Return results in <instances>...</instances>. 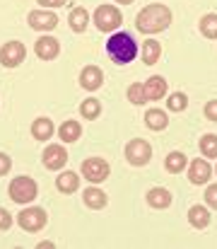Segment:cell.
Wrapping results in <instances>:
<instances>
[{"instance_id": "obj_1", "label": "cell", "mask_w": 217, "mask_h": 249, "mask_svg": "<svg viewBox=\"0 0 217 249\" xmlns=\"http://www.w3.org/2000/svg\"><path fill=\"white\" fill-rule=\"evenodd\" d=\"M171 24V10L167 5H159V2H152L140 10L138 19H135V27L143 32V34H157L162 29H167Z\"/></svg>"}, {"instance_id": "obj_2", "label": "cell", "mask_w": 217, "mask_h": 249, "mask_svg": "<svg viewBox=\"0 0 217 249\" xmlns=\"http://www.w3.org/2000/svg\"><path fill=\"white\" fill-rule=\"evenodd\" d=\"M106 53L111 56L114 63L126 66V63L135 61V56H138V44H135V39H133L128 32H116V34L109 36V41H106Z\"/></svg>"}, {"instance_id": "obj_3", "label": "cell", "mask_w": 217, "mask_h": 249, "mask_svg": "<svg viewBox=\"0 0 217 249\" xmlns=\"http://www.w3.org/2000/svg\"><path fill=\"white\" fill-rule=\"evenodd\" d=\"M94 24L99 32H116L123 24V15L114 5H99L94 10Z\"/></svg>"}, {"instance_id": "obj_4", "label": "cell", "mask_w": 217, "mask_h": 249, "mask_svg": "<svg viewBox=\"0 0 217 249\" xmlns=\"http://www.w3.org/2000/svg\"><path fill=\"white\" fill-rule=\"evenodd\" d=\"M10 198L17 203H32L36 198V181L29 177H15L10 181Z\"/></svg>"}, {"instance_id": "obj_5", "label": "cell", "mask_w": 217, "mask_h": 249, "mask_svg": "<svg viewBox=\"0 0 217 249\" xmlns=\"http://www.w3.org/2000/svg\"><path fill=\"white\" fill-rule=\"evenodd\" d=\"M17 223H19V228L27 230V232H39V230L46 225V211H44V208H36V206L24 208V211L17 215Z\"/></svg>"}, {"instance_id": "obj_6", "label": "cell", "mask_w": 217, "mask_h": 249, "mask_svg": "<svg viewBox=\"0 0 217 249\" xmlns=\"http://www.w3.org/2000/svg\"><path fill=\"white\" fill-rule=\"evenodd\" d=\"M150 155H152V148H150V143L143 141V138H135V141H131L128 145H126V158H128V162L135 167H143L150 162Z\"/></svg>"}, {"instance_id": "obj_7", "label": "cell", "mask_w": 217, "mask_h": 249, "mask_svg": "<svg viewBox=\"0 0 217 249\" xmlns=\"http://www.w3.org/2000/svg\"><path fill=\"white\" fill-rule=\"evenodd\" d=\"M82 177L92 184H99L109 177V162L101 160V158H89L82 162Z\"/></svg>"}, {"instance_id": "obj_8", "label": "cell", "mask_w": 217, "mask_h": 249, "mask_svg": "<svg viewBox=\"0 0 217 249\" xmlns=\"http://www.w3.org/2000/svg\"><path fill=\"white\" fill-rule=\"evenodd\" d=\"M24 56H27V49H24V44H19V41H7V44L0 49V63H2L5 68L19 66V63L24 61Z\"/></svg>"}, {"instance_id": "obj_9", "label": "cell", "mask_w": 217, "mask_h": 249, "mask_svg": "<svg viewBox=\"0 0 217 249\" xmlns=\"http://www.w3.org/2000/svg\"><path fill=\"white\" fill-rule=\"evenodd\" d=\"M27 19H29V27L39 29V32H51L58 24V17L53 12H46V10H34V12H29Z\"/></svg>"}, {"instance_id": "obj_10", "label": "cell", "mask_w": 217, "mask_h": 249, "mask_svg": "<svg viewBox=\"0 0 217 249\" xmlns=\"http://www.w3.org/2000/svg\"><path fill=\"white\" fill-rule=\"evenodd\" d=\"M34 51H36V56H39L41 61H53V58L58 56V51H61V44H58V39H53V36H41V39H36Z\"/></svg>"}, {"instance_id": "obj_11", "label": "cell", "mask_w": 217, "mask_h": 249, "mask_svg": "<svg viewBox=\"0 0 217 249\" xmlns=\"http://www.w3.org/2000/svg\"><path fill=\"white\" fill-rule=\"evenodd\" d=\"M66 162H68V153L63 145H49L44 150V165L49 169H61L66 167Z\"/></svg>"}, {"instance_id": "obj_12", "label": "cell", "mask_w": 217, "mask_h": 249, "mask_svg": "<svg viewBox=\"0 0 217 249\" xmlns=\"http://www.w3.org/2000/svg\"><path fill=\"white\" fill-rule=\"evenodd\" d=\"M104 83V73L97 68V66H87V68H82V73H80V85L84 87V89H99Z\"/></svg>"}, {"instance_id": "obj_13", "label": "cell", "mask_w": 217, "mask_h": 249, "mask_svg": "<svg viewBox=\"0 0 217 249\" xmlns=\"http://www.w3.org/2000/svg\"><path fill=\"white\" fill-rule=\"evenodd\" d=\"M213 174V167L208 165V160H193L188 167V179L193 184H205Z\"/></svg>"}, {"instance_id": "obj_14", "label": "cell", "mask_w": 217, "mask_h": 249, "mask_svg": "<svg viewBox=\"0 0 217 249\" xmlns=\"http://www.w3.org/2000/svg\"><path fill=\"white\" fill-rule=\"evenodd\" d=\"M143 87H145V97H147V102L162 99V97L167 94V80H164V78H159V75H152Z\"/></svg>"}, {"instance_id": "obj_15", "label": "cell", "mask_w": 217, "mask_h": 249, "mask_svg": "<svg viewBox=\"0 0 217 249\" xmlns=\"http://www.w3.org/2000/svg\"><path fill=\"white\" fill-rule=\"evenodd\" d=\"M56 186H58V191H63V194H72V191H77V186H80V177H77L75 172H61V174L56 177Z\"/></svg>"}, {"instance_id": "obj_16", "label": "cell", "mask_w": 217, "mask_h": 249, "mask_svg": "<svg viewBox=\"0 0 217 249\" xmlns=\"http://www.w3.org/2000/svg\"><path fill=\"white\" fill-rule=\"evenodd\" d=\"M188 223H191L193 228H198V230L208 228V225H210V213H208V208H205V206H193V208L188 211Z\"/></svg>"}, {"instance_id": "obj_17", "label": "cell", "mask_w": 217, "mask_h": 249, "mask_svg": "<svg viewBox=\"0 0 217 249\" xmlns=\"http://www.w3.org/2000/svg\"><path fill=\"white\" fill-rule=\"evenodd\" d=\"M147 203L152 206V208H167L169 203H171V194L167 191V189H150L147 191Z\"/></svg>"}, {"instance_id": "obj_18", "label": "cell", "mask_w": 217, "mask_h": 249, "mask_svg": "<svg viewBox=\"0 0 217 249\" xmlns=\"http://www.w3.org/2000/svg\"><path fill=\"white\" fill-rule=\"evenodd\" d=\"M145 124H147V128H152V131H162V128H167L169 119H167V114H164L162 109H150V111L145 114Z\"/></svg>"}, {"instance_id": "obj_19", "label": "cell", "mask_w": 217, "mask_h": 249, "mask_svg": "<svg viewBox=\"0 0 217 249\" xmlns=\"http://www.w3.org/2000/svg\"><path fill=\"white\" fill-rule=\"evenodd\" d=\"M32 133L36 141H49L53 136V121L51 119H36L32 124Z\"/></svg>"}, {"instance_id": "obj_20", "label": "cell", "mask_w": 217, "mask_h": 249, "mask_svg": "<svg viewBox=\"0 0 217 249\" xmlns=\"http://www.w3.org/2000/svg\"><path fill=\"white\" fill-rule=\"evenodd\" d=\"M159 53H162V46H159V41H154V39H147L143 44V61L145 66H154L157 61H159Z\"/></svg>"}, {"instance_id": "obj_21", "label": "cell", "mask_w": 217, "mask_h": 249, "mask_svg": "<svg viewBox=\"0 0 217 249\" xmlns=\"http://www.w3.org/2000/svg\"><path fill=\"white\" fill-rule=\"evenodd\" d=\"M58 133H61V141H63V143H75V141L80 138V133H82V126H80L77 121H66V124L58 128Z\"/></svg>"}, {"instance_id": "obj_22", "label": "cell", "mask_w": 217, "mask_h": 249, "mask_svg": "<svg viewBox=\"0 0 217 249\" xmlns=\"http://www.w3.org/2000/svg\"><path fill=\"white\" fill-rule=\"evenodd\" d=\"M87 22H89V15H87L84 7H75L70 12V29L84 32V29H87Z\"/></svg>"}, {"instance_id": "obj_23", "label": "cell", "mask_w": 217, "mask_h": 249, "mask_svg": "<svg viewBox=\"0 0 217 249\" xmlns=\"http://www.w3.org/2000/svg\"><path fill=\"white\" fill-rule=\"evenodd\" d=\"M84 203L89 208H104L106 206V194L101 189H87L84 191Z\"/></svg>"}, {"instance_id": "obj_24", "label": "cell", "mask_w": 217, "mask_h": 249, "mask_svg": "<svg viewBox=\"0 0 217 249\" xmlns=\"http://www.w3.org/2000/svg\"><path fill=\"white\" fill-rule=\"evenodd\" d=\"M164 165H167L169 172H174V174H176V172H181V169L186 167V155H184V153H179V150H174V153H169V155H167V162H164Z\"/></svg>"}, {"instance_id": "obj_25", "label": "cell", "mask_w": 217, "mask_h": 249, "mask_svg": "<svg viewBox=\"0 0 217 249\" xmlns=\"http://www.w3.org/2000/svg\"><path fill=\"white\" fill-rule=\"evenodd\" d=\"M99 111H101V104H99L97 99H84V102L80 104V114H82L84 119H97Z\"/></svg>"}, {"instance_id": "obj_26", "label": "cell", "mask_w": 217, "mask_h": 249, "mask_svg": "<svg viewBox=\"0 0 217 249\" xmlns=\"http://www.w3.org/2000/svg\"><path fill=\"white\" fill-rule=\"evenodd\" d=\"M200 32L208 39H217V15H205L200 19Z\"/></svg>"}, {"instance_id": "obj_27", "label": "cell", "mask_w": 217, "mask_h": 249, "mask_svg": "<svg viewBox=\"0 0 217 249\" xmlns=\"http://www.w3.org/2000/svg\"><path fill=\"white\" fill-rule=\"evenodd\" d=\"M200 153L205 155V158H217V136H203V141H200Z\"/></svg>"}, {"instance_id": "obj_28", "label": "cell", "mask_w": 217, "mask_h": 249, "mask_svg": "<svg viewBox=\"0 0 217 249\" xmlns=\"http://www.w3.org/2000/svg\"><path fill=\"white\" fill-rule=\"evenodd\" d=\"M167 104H169V109H171V111H184V109L188 107V99H186V94H184V92H174V94L167 99Z\"/></svg>"}, {"instance_id": "obj_29", "label": "cell", "mask_w": 217, "mask_h": 249, "mask_svg": "<svg viewBox=\"0 0 217 249\" xmlns=\"http://www.w3.org/2000/svg\"><path fill=\"white\" fill-rule=\"evenodd\" d=\"M128 99L133 102V104H145L147 102V97H145V87L140 83H135V85H131L128 87Z\"/></svg>"}, {"instance_id": "obj_30", "label": "cell", "mask_w": 217, "mask_h": 249, "mask_svg": "<svg viewBox=\"0 0 217 249\" xmlns=\"http://www.w3.org/2000/svg\"><path fill=\"white\" fill-rule=\"evenodd\" d=\"M205 201H208V206L217 208V184H210V186L205 189Z\"/></svg>"}, {"instance_id": "obj_31", "label": "cell", "mask_w": 217, "mask_h": 249, "mask_svg": "<svg viewBox=\"0 0 217 249\" xmlns=\"http://www.w3.org/2000/svg\"><path fill=\"white\" fill-rule=\"evenodd\" d=\"M205 116H208L210 121H217V99H213V102L205 104Z\"/></svg>"}, {"instance_id": "obj_32", "label": "cell", "mask_w": 217, "mask_h": 249, "mask_svg": "<svg viewBox=\"0 0 217 249\" xmlns=\"http://www.w3.org/2000/svg\"><path fill=\"white\" fill-rule=\"evenodd\" d=\"M10 225H12V215L5 208H0V230H7Z\"/></svg>"}, {"instance_id": "obj_33", "label": "cell", "mask_w": 217, "mask_h": 249, "mask_svg": "<svg viewBox=\"0 0 217 249\" xmlns=\"http://www.w3.org/2000/svg\"><path fill=\"white\" fill-rule=\"evenodd\" d=\"M10 165H12V162H10V158H7V155H2V153H0V177H2V174H7V172H10Z\"/></svg>"}, {"instance_id": "obj_34", "label": "cell", "mask_w": 217, "mask_h": 249, "mask_svg": "<svg viewBox=\"0 0 217 249\" xmlns=\"http://www.w3.org/2000/svg\"><path fill=\"white\" fill-rule=\"evenodd\" d=\"M39 5H44V7H61V5H66L68 0H36Z\"/></svg>"}, {"instance_id": "obj_35", "label": "cell", "mask_w": 217, "mask_h": 249, "mask_svg": "<svg viewBox=\"0 0 217 249\" xmlns=\"http://www.w3.org/2000/svg\"><path fill=\"white\" fill-rule=\"evenodd\" d=\"M116 2H126V5H128V2H133V0H116Z\"/></svg>"}, {"instance_id": "obj_36", "label": "cell", "mask_w": 217, "mask_h": 249, "mask_svg": "<svg viewBox=\"0 0 217 249\" xmlns=\"http://www.w3.org/2000/svg\"><path fill=\"white\" fill-rule=\"evenodd\" d=\"M215 172H217V167H215Z\"/></svg>"}]
</instances>
